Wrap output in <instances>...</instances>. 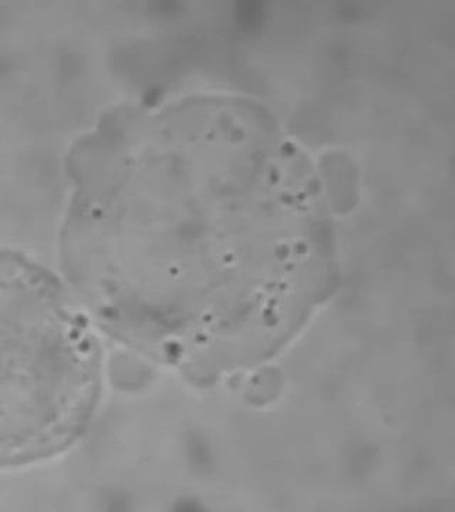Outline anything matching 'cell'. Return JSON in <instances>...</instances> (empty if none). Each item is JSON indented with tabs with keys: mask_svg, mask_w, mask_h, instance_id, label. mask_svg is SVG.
Listing matches in <instances>:
<instances>
[{
	"mask_svg": "<svg viewBox=\"0 0 455 512\" xmlns=\"http://www.w3.org/2000/svg\"><path fill=\"white\" fill-rule=\"evenodd\" d=\"M52 291L35 269L0 258V463L56 447L86 397L87 360Z\"/></svg>",
	"mask_w": 455,
	"mask_h": 512,
	"instance_id": "obj_1",
	"label": "cell"
}]
</instances>
